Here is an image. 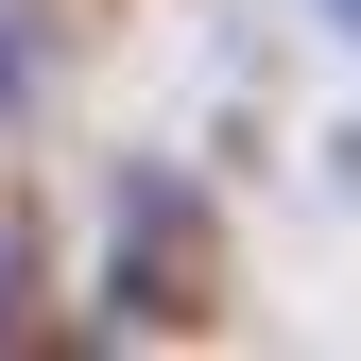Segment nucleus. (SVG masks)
Masks as SVG:
<instances>
[{
  "label": "nucleus",
  "instance_id": "nucleus-4",
  "mask_svg": "<svg viewBox=\"0 0 361 361\" xmlns=\"http://www.w3.org/2000/svg\"><path fill=\"white\" fill-rule=\"evenodd\" d=\"M0 104H18V35H0Z\"/></svg>",
  "mask_w": 361,
  "mask_h": 361
},
{
  "label": "nucleus",
  "instance_id": "nucleus-1",
  "mask_svg": "<svg viewBox=\"0 0 361 361\" xmlns=\"http://www.w3.org/2000/svg\"><path fill=\"white\" fill-rule=\"evenodd\" d=\"M104 310L121 327H190L207 310V190L190 172H121V224H104Z\"/></svg>",
  "mask_w": 361,
  "mask_h": 361
},
{
  "label": "nucleus",
  "instance_id": "nucleus-2",
  "mask_svg": "<svg viewBox=\"0 0 361 361\" xmlns=\"http://www.w3.org/2000/svg\"><path fill=\"white\" fill-rule=\"evenodd\" d=\"M18 293H35V258H18V241H0V327H18Z\"/></svg>",
  "mask_w": 361,
  "mask_h": 361
},
{
  "label": "nucleus",
  "instance_id": "nucleus-3",
  "mask_svg": "<svg viewBox=\"0 0 361 361\" xmlns=\"http://www.w3.org/2000/svg\"><path fill=\"white\" fill-rule=\"evenodd\" d=\"M327 35H344V52H361V0H327Z\"/></svg>",
  "mask_w": 361,
  "mask_h": 361
}]
</instances>
